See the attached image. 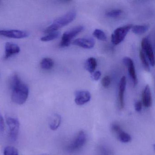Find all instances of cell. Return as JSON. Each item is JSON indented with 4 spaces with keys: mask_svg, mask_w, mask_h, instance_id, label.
Masks as SVG:
<instances>
[{
    "mask_svg": "<svg viewBox=\"0 0 155 155\" xmlns=\"http://www.w3.org/2000/svg\"><path fill=\"white\" fill-rule=\"evenodd\" d=\"M61 121V117L58 114H54L50 118L49 120V126L51 130H55L58 128Z\"/></svg>",
    "mask_w": 155,
    "mask_h": 155,
    "instance_id": "2e32d148",
    "label": "cell"
},
{
    "mask_svg": "<svg viewBox=\"0 0 155 155\" xmlns=\"http://www.w3.org/2000/svg\"><path fill=\"white\" fill-rule=\"evenodd\" d=\"M98 155H108V153L104 147H100L98 149Z\"/></svg>",
    "mask_w": 155,
    "mask_h": 155,
    "instance_id": "484cf974",
    "label": "cell"
},
{
    "mask_svg": "<svg viewBox=\"0 0 155 155\" xmlns=\"http://www.w3.org/2000/svg\"><path fill=\"white\" fill-rule=\"evenodd\" d=\"M20 48L15 43L7 42L5 45V59H7L13 55L19 53Z\"/></svg>",
    "mask_w": 155,
    "mask_h": 155,
    "instance_id": "5bb4252c",
    "label": "cell"
},
{
    "mask_svg": "<svg viewBox=\"0 0 155 155\" xmlns=\"http://www.w3.org/2000/svg\"><path fill=\"white\" fill-rule=\"evenodd\" d=\"M93 35L99 40L102 41H106L107 40V35H106L105 32L101 30L98 29L95 30L93 31Z\"/></svg>",
    "mask_w": 155,
    "mask_h": 155,
    "instance_id": "7402d4cb",
    "label": "cell"
},
{
    "mask_svg": "<svg viewBox=\"0 0 155 155\" xmlns=\"http://www.w3.org/2000/svg\"><path fill=\"white\" fill-rule=\"evenodd\" d=\"M132 27L133 25L129 24L116 29L111 35L112 43L115 45H118L121 43Z\"/></svg>",
    "mask_w": 155,
    "mask_h": 155,
    "instance_id": "5b68a950",
    "label": "cell"
},
{
    "mask_svg": "<svg viewBox=\"0 0 155 155\" xmlns=\"http://www.w3.org/2000/svg\"><path fill=\"white\" fill-rule=\"evenodd\" d=\"M110 83H111V79L109 76H105L102 78L101 83H102V86L104 87L107 88L109 87Z\"/></svg>",
    "mask_w": 155,
    "mask_h": 155,
    "instance_id": "d4e9b609",
    "label": "cell"
},
{
    "mask_svg": "<svg viewBox=\"0 0 155 155\" xmlns=\"http://www.w3.org/2000/svg\"><path fill=\"white\" fill-rule=\"evenodd\" d=\"M77 16L76 12L74 11L69 12L62 17L55 20L51 25L45 29L44 32L49 33L56 31L59 29L68 25L74 21Z\"/></svg>",
    "mask_w": 155,
    "mask_h": 155,
    "instance_id": "7a4b0ae2",
    "label": "cell"
},
{
    "mask_svg": "<svg viewBox=\"0 0 155 155\" xmlns=\"http://www.w3.org/2000/svg\"><path fill=\"white\" fill-rule=\"evenodd\" d=\"M110 129L117 136L118 140L122 143H128L131 140L130 135L122 130L120 126L117 123H113L110 126Z\"/></svg>",
    "mask_w": 155,
    "mask_h": 155,
    "instance_id": "52a82bcc",
    "label": "cell"
},
{
    "mask_svg": "<svg viewBox=\"0 0 155 155\" xmlns=\"http://www.w3.org/2000/svg\"><path fill=\"white\" fill-rule=\"evenodd\" d=\"M123 62L124 65L127 67L129 76L132 80L133 85L136 86L137 84L138 80L133 61L128 57H125L123 59Z\"/></svg>",
    "mask_w": 155,
    "mask_h": 155,
    "instance_id": "30bf717a",
    "label": "cell"
},
{
    "mask_svg": "<svg viewBox=\"0 0 155 155\" xmlns=\"http://www.w3.org/2000/svg\"><path fill=\"white\" fill-rule=\"evenodd\" d=\"M122 11L120 9H114L106 12V15L108 18H117L122 14Z\"/></svg>",
    "mask_w": 155,
    "mask_h": 155,
    "instance_id": "cb8c5ba5",
    "label": "cell"
},
{
    "mask_svg": "<svg viewBox=\"0 0 155 155\" xmlns=\"http://www.w3.org/2000/svg\"><path fill=\"white\" fill-rule=\"evenodd\" d=\"M84 29L83 26H78L64 32L62 35L60 46L61 48L68 47L71 44V40L81 32Z\"/></svg>",
    "mask_w": 155,
    "mask_h": 155,
    "instance_id": "3957f363",
    "label": "cell"
},
{
    "mask_svg": "<svg viewBox=\"0 0 155 155\" xmlns=\"http://www.w3.org/2000/svg\"><path fill=\"white\" fill-rule=\"evenodd\" d=\"M0 36L10 38L22 39L28 37L29 33L27 31L18 30H0Z\"/></svg>",
    "mask_w": 155,
    "mask_h": 155,
    "instance_id": "9c48e42d",
    "label": "cell"
},
{
    "mask_svg": "<svg viewBox=\"0 0 155 155\" xmlns=\"http://www.w3.org/2000/svg\"><path fill=\"white\" fill-rule=\"evenodd\" d=\"M142 103L146 107H149L152 104V97L149 85L145 87L142 94Z\"/></svg>",
    "mask_w": 155,
    "mask_h": 155,
    "instance_id": "9a60e30c",
    "label": "cell"
},
{
    "mask_svg": "<svg viewBox=\"0 0 155 155\" xmlns=\"http://www.w3.org/2000/svg\"><path fill=\"white\" fill-rule=\"evenodd\" d=\"M142 51L147 55L151 66L154 67L155 65V59L152 46L149 40L147 38H144L141 41Z\"/></svg>",
    "mask_w": 155,
    "mask_h": 155,
    "instance_id": "ba28073f",
    "label": "cell"
},
{
    "mask_svg": "<svg viewBox=\"0 0 155 155\" xmlns=\"http://www.w3.org/2000/svg\"><path fill=\"white\" fill-rule=\"evenodd\" d=\"M101 72L99 71H96L95 73H93L92 75V78L95 81H98L101 77Z\"/></svg>",
    "mask_w": 155,
    "mask_h": 155,
    "instance_id": "f1b7e54d",
    "label": "cell"
},
{
    "mask_svg": "<svg viewBox=\"0 0 155 155\" xmlns=\"http://www.w3.org/2000/svg\"><path fill=\"white\" fill-rule=\"evenodd\" d=\"M91 95L87 91H79L75 92V102L78 105H84L90 101Z\"/></svg>",
    "mask_w": 155,
    "mask_h": 155,
    "instance_id": "7c38bea8",
    "label": "cell"
},
{
    "mask_svg": "<svg viewBox=\"0 0 155 155\" xmlns=\"http://www.w3.org/2000/svg\"><path fill=\"white\" fill-rule=\"evenodd\" d=\"M97 61L94 58H90L87 60L85 64L86 69L90 73H93L97 67Z\"/></svg>",
    "mask_w": 155,
    "mask_h": 155,
    "instance_id": "e0dca14e",
    "label": "cell"
},
{
    "mask_svg": "<svg viewBox=\"0 0 155 155\" xmlns=\"http://www.w3.org/2000/svg\"><path fill=\"white\" fill-rule=\"evenodd\" d=\"M10 86L12 90V101L18 105H22L25 103L28 97V87L22 82L17 74H14L12 77Z\"/></svg>",
    "mask_w": 155,
    "mask_h": 155,
    "instance_id": "6da1fadb",
    "label": "cell"
},
{
    "mask_svg": "<svg viewBox=\"0 0 155 155\" xmlns=\"http://www.w3.org/2000/svg\"><path fill=\"white\" fill-rule=\"evenodd\" d=\"M72 44L85 49H91L94 47L95 41L91 38H80L75 40Z\"/></svg>",
    "mask_w": 155,
    "mask_h": 155,
    "instance_id": "4fadbf2b",
    "label": "cell"
},
{
    "mask_svg": "<svg viewBox=\"0 0 155 155\" xmlns=\"http://www.w3.org/2000/svg\"><path fill=\"white\" fill-rule=\"evenodd\" d=\"M142 102L140 101H136L135 103V109L137 112H140L142 109Z\"/></svg>",
    "mask_w": 155,
    "mask_h": 155,
    "instance_id": "4316f807",
    "label": "cell"
},
{
    "mask_svg": "<svg viewBox=\"0 0 155 155\" xmlns=\"http://www.w3.org/2000/svg\"><path fill=\"white\" fill-rule=\"evenodd\" d=\"M60 32L56 31L54 32H51L48 33L47 36H44L41 38V40L42 41L44 42H47V41H51L53 40L56 39L57 38H58L60 36Z\"/></svg>",
    "mask_w": 155,
    "mask_h": 155,
    "instance_id": "44dd1931",
    "label": "cell"
},
{
    "mask_svg": "<svg viewBox=\"0 0 155 155\" xmlns=\"http://www.w3.org/2000/svg\"><path fill=\"white\" fill-rule=\"evenodd\" d=\"M148 29L149 26L147 25H136L131 28L132 32L137 35H141L146 33Z\"/></svg>",
    "mask_w": 155,
    "mask_h": 155,
    "instance_id": "ac0fdd59",
    "label": "cell"
},
{
    "mask_svg": "<svg viewBox=\"0 0 155 155\" xmlns=\"http://www.w3.org/2000/svg\"><path fill=\"white\" fill-rule=\"evenodd\" d=\"M6 121L9 129L10 138L12 141H16L19 131V121L17 118L10 117L6 118Z\"/></svg>",
    "mask_w": 155,
    "mask_h": 155,
    "instance_id": "8992f818",
    "label": "cell"
},
{
    "mask_svg": "<svg viewBox=\"0 0 155 155\" xmlns=\"http://www.w3.org/2000/svg\"><path fill=\"white\" fill-rule=\"evenodd\" d=\"M87 136L83 130L79 131L74 139L67 147V150L71 152H75L81 148L86 142Z\"/></svg>",
    "mask_w": 155,
    "mask_h": 155,
    "instance_id": "277c9868",
    "label": "cell"
},
{
    "mask_svg": "<svg viewBox=\"0 0 155 155\" xmlns=\"http://www.w3.org/2000/svg\"><path fill=\"white\" fill-rule=\"evenodd\" d=\"M54 65V61L50 58H44L41 62V67L44 70L51 69L53 68Z\"/></svg>",
    "mask_w": 155,
    "mask_h": 155,
    "instance_id": "d6986e66",
    "label": "cell"
},
{
    "mask_svg": "<svg viewBox=\"0 0 155 155\" xmlns=\"http://www.w3.org/2000/svg\"><path fill=\"white\" fill-rule=\"evenodd\" d=\"M5 128V124H4V119L2 115L0 112V131L3 132Z\"/></svg>",
    "mask_w": 155,
    "mask_h": 155,
    "instance_id": "83f0119b",
    "label": "cell"
},
{
    "mask_svg": "<svg viewBox=\"0 0 155 155\" xmlns=\"http://www.w3.org/2000/svg\"><path fill=\"white\" fill-rule=\"evenodd\" d=\"M140 60H141V63L143 65V68L144 69L147 71H149L150 70V68L149 64L148 61L147 59V57L146 55L144 53L142 50L140 51Z\"/></svg>",
    "mask_w": 155,
    "mask_h": 155,
    "instance_id": "ffe728a7",
    "label": "cell"
},
{
    "mask_svg": "<svg viewBox=\"0 0 155 155\" xmlns=\"http://www.w3.org/2000/svg\"><path fill=\"white\" fill-rule=\"evenodd\" d=\"M4 155H19L18 151L16 148L11 146H8L4 149Z\"/></svg>",
    "mask_w": 155,
    "mask_h": 155,
    "instance_id": "603a6c76",
    "label": "cell"
},
{
    "mask_svg": "<svg viewBox=\"0 0 155 155\" xmlns=\"http://www.w3.org/2000/svg\"><path fill=\"white\" fill-rule=\"evenodd\" d=\"M126 87V78L123 76L120 79L119 87L118 96V105L120 110H122L125 106L124 94Z\"/></svg>",
    "mask_w": 155,
    "mask_h": 155,
    "instance_id": "8fae6325",
    "label": "cell"
}]
</instances>
